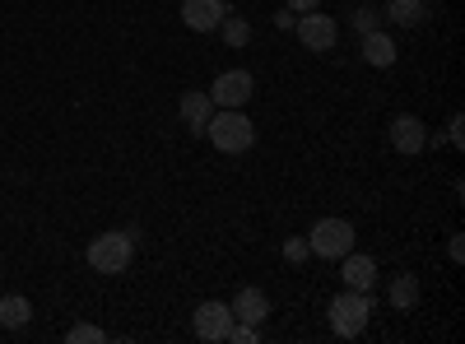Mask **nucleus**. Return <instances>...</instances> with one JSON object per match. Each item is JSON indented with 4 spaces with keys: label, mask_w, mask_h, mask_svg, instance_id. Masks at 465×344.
<instances>
[{
    "label": "nucleus",
    "mask_w": 465,
    "mask_h": 344,
    "mask_svg": "<svg viewBox=\"0 0 465 344\" xmlns=\"http://www.w3.org/2000/svg\"><path fill=\"white\" fill-rule=\"evenodd\" d=\"M293 33H298V43H302L307 52H331V47H335V37H340L335 19L322 15V10H307V15L293 24Z\"/></svg>",
    "instance_id": "obj_5"
},
{
    "label": "nucleus",
    "mask_w": 465,
    "mask_h": 344,
    "mask_svg": "<svg viewBox=\"0 0 465 344\" xmlns=\"http://www.w3.org/2000/svg\"><path fill=\"white\" fill-rule=\"evenodd\" d=\"M451 144H456V149L465 144V131H460V117H451Z\"/></svg>",
    "instance_id": "obj_23"
},
{
    "label": "nucleus",
    "mask_w": 465,
    "mask_h": 344,
    "mask_svg": "<svg viewBox=\"0 0 465 344\" xmlns=\"http://www.w3.org/2000/svg\"><path fill=\"white\" fill-rule=\"evenodd\" d=\"M284 256H289L293 265H302L307 256H312V247H307V238H289V242H284Z\"/></svg>",
    "instance_id": "obj_20"
},
{
    "label": "nucleus",
    "mask_w": 465,
    "mask_h": 344,
    "mask_svg": "<svg viewBox=\"0 0 465 344\" xmlns=\"http://www.w3.org/2000/svg\"><path fill=\"white\" fill-rule=\"evenodd\" d=\"M363 61H368V65H377V70L396 65V37H391V33H381V28L363 33Z\"/></svg>",
    "instance_id": "obj_13"
},
{
    "label": "nucleus",
    "mask_w": 465,
    "mask_h": 344,
    "mask_svg": "<svg viewBox=\"0 0 465 344\" xmlns=\"http://www.w3.org/2000/svg\"><path fill=\"white\" fill-rule=\"evenodd\" d=\"M219 33H223L228 47H247V43H252V24L238 19V15H223V19H219Z\"/></svg>",
    "instance_id": "obj_17"
},
{
    "label": "nucleus",
    "mask_w": 465,
    "mask_h": 344,
    "mask_svg": "<svg viewBox=\"0 0 465 344\" xmlns=\"http://www.w3.org/2000/svg\"><path fill=\"white\" fill-rule=\"evenodd\" d=\"M107 335L98 330V326H70L65 330V344H103Z\"/></svg>",
    "instance_id": "obj_19"
},
{
    "label": "nucleus",
    "mask_w": 465,
    "mask_h": 344,
    "mask_svg": "<svg viewBox=\"0 0 465 344\" xmlns=\"http://www.w3.org/2000/svg\"><path fill=\"white\" fill-rule=\"evenodd\" d=\"M223 15H228L223 0H182V19H186V28H196V33H214Z\"/></svg>",
    "instance_id": "obj_9"
},
{
    "label": "nucleus",
    "mask_w": 465,
    "mask_h": 344,
    "mask_svg": "<svg viewBox=\"0 0 465 344\" xmlns=\"http://www.w3.org/2000/svg\"><path fill=\"white\" fill-rule=\"evenodd\" d=\"M210 117H214V98H210L205 89H191V93H182V122H186L191 131H196V135H205Z\"/></svg>",
    "instance_id": "obj_11"
},
{
    "label": "nucleus",
    "mask_w": 465,
    "mask_h": 344,
    "mask_svg": "<svg viewBox=\"0 0 465 344\" xmlns=\"http://www.w3.org/2000/svg\"><path fill=\"white\" fill-rule=\"evenodd\" d=\"M196 335L201 339H210V344H223V335H228V326H232V312H228V302H201L196 308Z\"/></svg>",
    "instance_id": "obj_7"
},
{
    "label": "nucleus",
    "mask_w": 465,
    "mask_h": 344,
    "mask_svg": "<svg viewBox=\"0 0 465 344\" xmlns=\"http://www.w3.org/2000/svg\"><path fill=\"white\" fill-rule=\"evenodd\" d=\"M28 317H33L28 298H19V293L0 298V326H10V330H24V326H28Z\"/></svg>",
    "instance_id": "obj_15"
},
{
    "label": "nucleus",
    "mask_w": 465,
    "mask_h": 344,
    "mask_svg": "<svg viewBox=\"0 0 465 344\" xmlns=\"http://www.w3.org/2000/svg\"><path fill=\"white\" fill-rule=\"evenodd\" d=\"M447 256H451L456 265L465 260V242H460V233H451V242H447Z\"/></svg>",
    "instance_id": "obj_21"
},
{
    "label": "nucleus",
    "mask_w": 465,
    "mask_h": 344,
    "mask_svg": "<svg viewBox=\"0 0 465 344\" xmlns=\"http://www.w3.org/2000/svg\"><path fill=\"white\" fill-rule=\"evenodd\" d=\"M205 135L214 140L219 154H247L256 144V126H252V117H242V107H214Z\"/></svg>",
    "instance_id": "obj_1"
},
{
    "label": "nucleus",
    "mask_w": 465,
    "mask_h": 344,
    "mask_svg": "<svg viewBox=\"0 0 465 344\" xmlns=\"http://www.w3.org/2000/svg\"><path fill=\"white\" fill-rule=\"evenodd\" d=\"M391 144L401 149V154H423V149H429V126H423L419 117H410V112H401V117L391 122Z\"/></svg>",
    "instance_id": "obj_8"
},
{
    "label": "nucleus",
    "mask_w": 465,
    "mask_h": 344,
    "mask_svg": "<svg viewBox=\"0 0 465 344\" xmlns=\"http://www.w3.org/2000/svg\"><path fill=\"white\" fill-rule=\"evenodd\" d=\"M391 308H396V312H414V308H419V280H414V275H396V284H391Z\"/></svg>",
    "instance_id": "obj_16"
},
{
    "label": "nucleus",
    "mask_w": 465,
    "mask_h": 344,
    "mask_svg": "<svg viewBox=\"0 0 465 344\" xmlns=\"http://www.w3.org/2000/svg\"><path fill=\"white\" fill-rule=\"evenodd\" d=\"M307 247L322 260H340L344 251H354V223L349 219H317L312 233H307Z\"/></svg>",
    "instance_id": "obj_4"
},
{
    "label": "nucleus",
    "mask_w": 465,
    "mask_h": 344,
    "mask_svg": "<svg viewBox=\"0 0 465 344\" xmlns=\"http://www.w3.org/2000/svg\"><path fill=\"white\" fill-rule=\"evenodd\" d=\"M135 260V238L131 233H103L89 242V265L98 275H122Z\"/></svg>",
    "instance_id": "obj_3"
},
{
    "label": "nucleus",
    "mask_w": 465,
    "mask_h": 344,
    "mask_svg": "<svg viewBox=\"0 0 465 344\" xmlns=\"http://www.w3.org/2000/svg\"><path fill=\"white\" fill-rule=\"evenodd\" d=\"M368 312H372V298L363 289H344V293L331 298V330L340 339H354V335H363Z\"/></svg>",
    "instance_id": "obj_2"
},
{
    "label": "nucleus",
    "mask_w": 465,
    "mask_h": 344,
    "mask_svg": "<svg viewBox=\"0 0 465 344\" xmlns=\"http://www.w3.org/2000/svg\"><path fill=\"white\" fill-rule=\"evenodd\" d=\"M317 5H322V0H289L293 15H307V10H317Z\"/></svg>",
    "instance_id": "obj_22"
},
{
    "label": "nucleus",
    "mask_w": 465,
    "mask_h": 344,
    "mask_svg": "<svg viewBox=\"0 0 465 344\" xmlns=\"http://www.w3.org/2000/svg\"><path fill=\"white\" fill-rule=\"evenodd\" d=\"M252 89H256L252 70H223L214 80V89H210V98H214V107H247Z\"/></svg>",
    "instance_id": "obj_6"
},
{
    "label": "nucleus",
    "mask_w": 465,
    "mask_h": 344,
    "mask_svg": "<svg viewBox=\"0 0 465 344\" xmlns=\"http://www.w3.org/2000/svg\"><path fill=\"white\" fill-rule=\"evenodd\" d=\"M381 19H391L396 28H419L429 19V0H386Z\"/></svg>",
    "instance_id": "obj_14"
},
{
    "label": "nucleus",
    "mask_w": 465,
    "mask_h": 344,
    "mask_svg": "<svg viewBox=\"0 0 465 344\" xmlns=\"http://www.w3.org/2000/svg\"><path fill=\"white\" fill-rule=\"evenodd\" d=\"M349 24H354V33L363 37V33H372V28H381V10H372V5H359L354 15H349Z\"/></svg>",
    "instance_id": "obj_18"
},
{
    "label": "nucleus",
    "mask_w": 465,
    "mask_h": 344,
    "mask_svg": "<svg viewBox=\"0 0 465 344\" xmlns=\"http://www.w3.org/2000/svg\"><path fill=\"white\" fill-rule=\"evenodd\" d=\"M228 312H232V321H247V326H261L265 317H270V298H265V289H242L238 298L228 302Z\"/></svg>",
    "instance_id": "obj_10"
},
{
    "label": "nucleus",
    "mask_w": 465,
    "mask_h": 344,
    "mask_svg": "<svg viewBox=\"0 0 465 344\" xmlns=\"http://www.w3.org/2000/svg\"><path fill=\"white\" fill-rule=\"evenodd\" d=\"M340 260H344V270H340V275H344V284H349V289H363V293H368V289L377 284V260H372V256L344 251Z\"/></svg>",
    "instance_id": "obj_12"
}]
</instances>
